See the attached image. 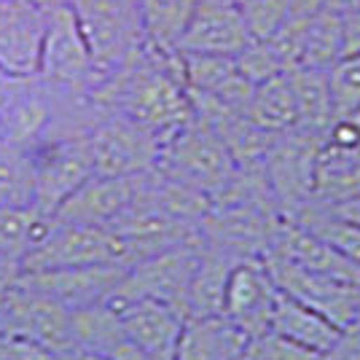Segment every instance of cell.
<instances>
[{"label":"cell","instance_id":"cell-10","mask_svg":"<svg viewBox=\"0 0 360 360\" xmlns=\"http://www.w3.org/2000/svg\"><path fill=\"white\" fill-rule=\"evenodd\" d=\"M261 261L283 293L312 307L336 328L349 330L360 326V283H342L312 274L277 253H261Z\"/></svg>","mask_w":360,"mask_h":360},{"label":"cell","instance_id":"cell-35","mask_svg":"<svg viewBox=\"0 0 360 360\" xmlns=\"http://www.w3.org/2000/svg\"><path fill=\"white\" fill-rule=\"evenodd\" d=\"M22 274V261L0 250V288H11Z\"/></svg>","mask_w":360,"mask_h":360},{"label":"cell","instance_id":"cell-29","mask_svg":"<svg viewBox=\"0 0 360 360\" xmlns=\"http://www.w3.org/2000/svg\"><path fill=\"white\" fill-rule=\"evenodd\" d=\"M333 119H349L360 108V54H347L328 68Z\"/></svg>","mask_w":360,"mask_h":360},{"label":"cell","instance_id":"cell-25","mask_svg":"<svg viewBox=\"0 0 360 360\" xmlns=\"http://www.w3.org/2000/svg\"><path fill=\"white\" fill-rule=\"evenodd\" d=\"M146 41L165 51H178L183 32L191 22L196 0H140Z\"/></svg>","mask_w":360,"mask_h":360},{"label":"cell","instance_id":"cell-28","mask_svg":"<svg viewBox=\"0 0 360 360\" xmlns=\"http://www.w3.org/2000/svg\"><path fill=\"white\" fill-rule=\"evenodd\" d=\"M293 221L307 226L309 231H315L317 237H323L330 248H336L345 255L352 266L360 269V224L345 221V218L328 212L326 207H317V205H309L307 210H301Z\"/></svg>","mask_w":360,"mask_h":360},{"label":"cell","instance_id":"cell-18","mask_svg":"<svg viewBox=\"0 0 360 360\" xmlns=\"http://www.w3.org/2000/svg\"><path fill=\"white\" fill-rule=\"evenodd\" d=\"M183 78L186 89L196 94H207L212 100L224 103L231 110L248 116V105L253 97V84L240 73L234 57L224 54H183Z\"/></svg>","mask_w":360,"mask_h":360},{"label":"cell","instance_id":"cell-8","mask_svg":"<svg viewBox=\"0 0 360 360\" xmlns=\"http://www.w3.org/2000/svg\"><path fill=\"white\" fill-rule=\"evenodd\" d=\"M89 264H124L119 237L110 229L68 224V221L51 218L46 234L25 255L22 271L89 266Z\"/></svg>","mask_w":360,"mask_h":360},{"label":"cell","instance_id":"cell-3","mask_svg":"<svg viewBox=\"0 0 360 360\" xmlns=\"http://www.w3.org/2000/svg\"><path fill=\"white\" fill-rule=\"evenodd\" d=\"M68 8L103 78L148 44L140 0H70Z\"/></svg>","mask_w":360,"mask_h":360},{"label":"cell","instance_id":"cell-15","mask_svg":"<svg viewBox=\"0 0 360 360\" xmlns=\"http://www.w3.org/2000/svg\"><path fill=\"white\" fill-rule=\"evenodd\" d=\"M49 11L35 0H0V68L11 75H35Z\"/></svg>","mask_w":360,"mask_h":360},{"label":"cell","instance_id":"cell-23","mask_svg":"<svg viewBox=\"0 0 360 360\" xmlns=\"http://www.w3.org/2000/svg\"><path fill=\"white\" fill-rule=\"evenodd\" d=\"M248 119L253 121L258 129L271 132V135L296 127L299 113H296V97H293V86L288 81V73H280L255 84L250 105H248Z\"/></svg>","mask_w":360,"mask_h":360},{"label":"cell","instance_id":"cell-21","mask_svg":"<svg viewBox=\"0 0 360 360\" xmlns=\"http://www.w3.org/2000/svg\"><path fill=\"white\" fill-rule=\"evenodd\" d=\"M269 330L290 339L293 345L312 349L317 355H326L345 333L342 328H336L330 320H326L320 312H315L312 307L301 304V301H296L293 296L283 293V290H280L277 304H274Z\"/></svg>","mask_w":360,"mask_h":360},{"label":"cell","instance_id":"cell-12","mask_svg":"<svg viewBox=\"0 0 360 360\" xmlns=\"http://www.w3.org/2000/svg\"><path fill=\"white\" fill-rule=\"evenodd\" d=\"M124 271H127L124 264H89V266L22 271L16 283L75 312L94 304H105L119 288Z\"/></svg>","mask_w":360,"mask_h":360},{"label":"cell","instance_id":"cell-32","mask_svg":"<svg viewBox=\"0 0 360 360\" xmlns=\"http://www.w3.org/2000/svg\"><path fill=\"white\" fill-rule=\"evenodd\" d=\"M237 62V68H240V73L250 81V84H261V81H266V78H274V75L285 73V65L280 60V54L271 49L269 41H258L253 38L250 44L242 49L240 54L234 57Z\"/></svg>","mask_w":360,"mask_h":360},{"label":"cell","instance_id":"cell-5","mask_svg":"<svg viewBox=\"0 0 360 360\" xmlns=\"http://www.w3.org/2000/svg\"><path fill=\"white\" fill-rule=\"evenodd\" d=\"M94 175H143L156 167L162 135L105 108L86 135Z\"/></svg>","mask_w":360,"mask_h":360},{"label":"cell","instance_id":"cell-4","mask_svg":"<svg viewBox=\"0 0 360 360\" xmlns=\"http://www.w3.org/2000/svg\"><path fill=\"white\" fill-rule=\"evenodd\" d=\"M326 137L290 127L271 137L264 156V175L269 180L274 202L285 218H296L312 205L315 167Z\"/></svg>","mask_w":360,"mask_h":360},{"label":"cell","instance_id":"cell-39","mask_svg":"<svg viewBox=\"0 0 360 360\" xmlns=\"http://www.w3.org/2000/svg\"><path fill=\"white\" fill-rule=\"evenodd\" d=\"M65 360H108L103 355H91V352H68Z\"/></svg>","mask_w":360,"mask_h":360},{"label":"cell","instance_id":"cell-36","mask_svg":"<svg viewBox=\"0 0 360 360\" xmlns=\"http://www.w3.org/2000/svg\"><path fill=\"white\" fill-rule=\"evenodd\" d=\"M326 210L333 212V215H339V218H345V221L360 224V194L349 196V199L339 202V205H333V207H326Z\"/></svg>","mask_w":360,"mask_h":360},{"label":"cell","instance_id":"cell-1","mask_svg":"<svg viewBox=\"0 0 360 360\" xmlns=\"http://www.w3.org/2000/svg\"><path fill=\"white\" fill-rule=\"evenodd\" d=\"M94 94L105 108L119 110L162 137L191 119L180 51H165L150 44L105 75Z\"/></svg>","mask_w":360,"mask_h":360},{"label":"cell","instance_id":"cell-17","mask_svg":"<svg viewBox=\"0 0 360 360\" xmlns=\"http://www.w3.org/2000/svg\"><path fill=\"white\" fill-rule=\"evenodd\" d=\"M119 320L121 328L127 333V339L146 349L156 360H172L175 358V347H178L180 330L186 317L180 315L172 304L153 299H140L121 304Z\"/></svg>","mask_w":360,"mask_h":360},{"label":"cell","instance_id":"cell-26","mask_svg":"<svg viewBox=\"0 0 360 360\" xmlns=\"http://www.w3.org/2000/svg\"><path fill=\"white\" fill-rule=\"evenodd\" d=\"M51 218H46L35 207L0 205V250L25 261V255L38 245L46 234Z\"/></svg>","mask_w":360,"mask_h":360},{"label":"cell","instance_id":"cell-6","mask_svg":"<svg viewBox=\"0 0 360 360\" xmlns=\"http://www.w3.org/2000/svg\"><path fill=\"white\" fill-rule=\"evenodd\" d=\"M38 78L46 86L62 91H97L103 75L91 60V51L75 25V16L68 6L49 11Z\"/></svg>","mask_w":360,"mask_h":360},{"label":"cell","instance_id":"cell-14","mask_svg":"<svg viewBox=\"0 0 360 360\" xmlns=\"http://www.w3.org/2000/svg\"><path fill=\"white\" fill-rule=\"evenodd\" d=\"M143 175H91L62 202L54 218L68 224L113 229L121 215L132 207Z\"/></svg>","mask_w":360,"mask_h":360},{"label":"cell","instance_id":"cell-27","mask_svg":"<svg viewBox=\"0 0 360 360\" xmlns=\"http://www.w3.org/2000/svg\"><path fill=\"white\" fill-rule=\"evenodd\" d=\"M32 150L0 137V205L32 207Z\"/></svg>","mask_w":360,"mask_h":360},{"label":"cell","instance_id":"cell-34","mask_svg":"<svg viewBox=\"0 0 360 360\" xmlns=\"http://www.w3.org/2000/svg\"><path fill=\"white\" fill-rule=\"evenodd\" d=\"M342 41L347 54H360V8L342 16Z\"/></svg>","mask_w":360,"mask_h":360},{"label":"cell","instance_id":"cell-22","mask_svg":"<svg viewBox=\"0 0 360 360\" xmlns=\"http://www.w3.org/2000/svg\"><path fill=\"white\" fill-rule=\"evenodd\" d=\"M288 81L293 86L296 97V127L315 132V135H328L333 124V105H330V89H328V70L317 68H290L285 70Z\"/></svg>","mask_w":360,"mask_h":360},{"label":"cell","instance_id":"cell-24","mask_svg":"<svg viewBox=\"0 0 360 360\" xmlns=\"http://www.w3.org/2000/svg\"><path fill=\"white\" fill-rule=\"evenodd\" d=\"M124 339L119 309L110 304H94L86 309L70 312V342L73 352H91L105 358L113 347Z\"/></svg>","mask_w":360,"mask_h":360},{"label":"cell","instance_id":"cell-16","mask_svg":"<svg viewBox=\"0 0 360 360\" xmlns=\"http://www.w3.org/2000/svg\"><path fill=\"white\" fill-rule=\"evenodd\" d=\"M250 41L253 35L234 0H196V8L180 38L178 51L237 57Z\"/></svg>","mask_w":360,"mask_h":360},{"label":"cell","instance_id":"cell-33","mask_svg":"<svg viewBox=\"0 0 360 360\" xmlns=\"http://www.w3.org/2000/svg\"><path fill=\"white\" fill-rule=\"evenodd\" d=\"M320 360H360V328H349Z\"/></svg>","mask_w":360,"mask_h":360},{"label":"cell","instance_id":"cell-20","mask_svg":"<svg viewBox=\"0 0 360 360\" xmlns=\"http://www.w3.org/2000/svg\"><path fill=\"white\" fill-rule=\"evenodd\" d=\"M248 336L224 315L188 317L172 360H240Z\"/></svg>","mask_w":360,"mask_h":360},{"label":"cell","instance_id":"cell-38","mask_svg":"<svg viewBox=\"0 0 360 360\" xmlns=\"http://www.w3.org/2000/svg\"><path fill=\"white\" fill-rule=\"evenodd\" d=\"M16 78H19V75L6 73V70L0 68V113H3V108H6V103H8V97H11V91H14Z\"/></svg>","mask_w":360,"mask_h":360},{"label":"cell","instance_id":"cell-13","mask_svg":"<svg viewBox=\"0 0 360 360\" xmlns=\"http://www.w3.org/2000/svg\"><path fill=\"white\" fill-rule=\"evenodd\" d=\"M280 296L271 274L261 258H240L229 274L224 299V317L250 339L269 330L271 312Z\"/></svg>","mask_w":360,"mask_h":360},{"label":"cell","instance_id":"cell-11","mask_svg":"<svg viewBox=\"0 0 360 360\" xmlns=\"http://www.w3.org/2000/svg\"><path fill=\"white\" fill-rule=\"evenodd\" d=\"M0 336L32 342L51 352H73L70 342V309L46 299L30 288L14 285L6 290V312Z\"/></svg>","mask_w":360,"mask_h":360},{"label":"cell","instance_id":"cell-37","mask_svg":"<svg viewBox=\"0 0 360 360\" xmlns=\"http://www.w3.org/2000/svg\"><path fill=\"white\" fill-rule=\"evenodd\" d=\"M320 8H328L333 14H349V11H358L360 0H315Z\"/></svg>","mask_w":360,"mask_h":360},{"label":"cell","instance_id":"cell-9","mask_svg":"<svg viewBox=\"0 0 360 360\" xmlns=\"http://www.w3.org/2000/svg\"><path fill=\"white\" fill-rule=\"evenodd\" d=\"M94 175L86 137H46L32 148V207L54 218L60 205Z\"/></svg>","mask_w":360,"mask_h":360},{"label":"cell","instance_id":"cell-40","mask_svg":"<svg viewBox=\"0 0 360 360\" xmlns=\"http://www.w3.org/2000/svg\"><path fill=\"white\" fill-rule=\"evenodd\" d=\"M38 6H44L46 11H51V8H62V6H70V0H35Z\"/></svg>","mask_w":360,"mask_h":360},{"label":"cell","instance_id":"cell-7","mask_svg":"<svg viewBox=\"0 0 360 360\" xmlns=\"http://www.w3.org/2000/svg\"><path fill=\"white\" fill-rule=\"evenodd\" d=\"M199 255H202V248L196 240H191L175 245V248H167L162 253H153L148 258H140V261L127 266L119 288L113 290L108 304L121 307L129 301L153 299L172 304L180 312V304L186 296L188 280L199 264Z\"/></svg>","mask_w":360,"mask_h":360},{"label":"cell","instance_id":"cell-31","mask_svg":"<svg viewBox=\"0 0 360 360\" xmlns=\"http://www.w3.org/2000/svg\"><path fill=\"white\" fill-rule=\"evenodd\" d=\"M317 355L307 347L293 345L290 339L274 333V330H264L258 336H250L248 345L242 349L240 360H320Z\"/></svg>","mask_w":360,"mask_h":360},{"label":"cell","instance_id":"cell-41","mask_svg":"<svg viewBox=\"0 0 360 360\" xmlns=\"http://www.w3.org/2000/svg\"><path fill=\"white\" fill-rule=\"evenodd\" d=\"M6 290L8 288H0V330H3V312H6Z\"/></svg>","mask_w":360,"mask_h":360},{"label":"cell","instance_id":"cell-19","mask_svg":"<svg viewBox=\"0 0 360 360\" xmlns=\"http://www.w3.org/2000/svg\"><path fill=\"white\" fill-rule=\"evenodd\" d=\"M199 248H202L199 264H196L194 274L188 280L186 296H183V304H180V312H183L186 320L188 317L224 315L229 274L234 269V264L240 261V258H234L226 250H218V248H207V245H199Z\"/></svg>","mask_w":360,"mask_h":360},{"label":"cell","instance_id":"cell-30","mask_svg":"<svg viewBox=\"0 0 360 360\" xmlns=\"http://www.w3.org/2000/svg\"><path fill=\"white\" fill-rule=\"evenodd\" d=\"M237 6L250 35L258 41H266L283 27V22L293 8V0H240Z\"/></svg>","mask_w":360,"mask_h":360},{"label":"cell","instance_id":"cell-2","mask_svg":"<svg viewBox=\"0 0 360 360\" xmlns=\"http://www.w3.org/2000/svg\"><path fill=\"white\" fill-rule=\"evenodd\" d=\"M153 169L207 194L212 202L234 178L237 165L224 140L207 124L191 116L178 129L162 137V148Z\"/></svg>","mask_w":360,"mask_h":360}]
</instances>
